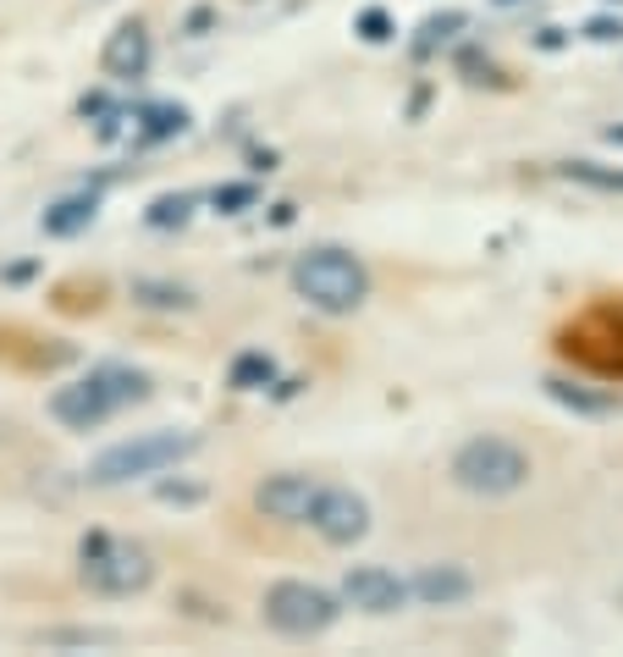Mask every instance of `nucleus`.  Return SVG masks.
I'll list each match as a JSON object with an SVG mask.
<instances>
[{"mask_svg":"<svg viewBox=\"0 0 623 657\" xmlns=\"http://www.w3.org/2000/svg\"><path fill=\"white\" fill-rule=\"evenodd\" d=\"M149 398V376L144 370H133V365H95L88 376H77L72 387H56V398H50V415L66 426V431H95V426H106L117 409H133V403H144Z\"/></svg>","mask_w":623,"mask_h":657,"instance_id":"obj_1","label":"nucleus"},{"mask_svg":"<svg viewBox=\"0 0 623 657\" xmlns=\"http://www.w3.org/2000/svg\"><path fill=\"white\" fill-rule=\"evenodd\" d=\"M77 574L95 597H138L155 586V552L111 531H88L77 542Z\"/></svg>","mask_w":623,"mask_h":657,"instance_id":"obj_2","label":"nucleus"},{"mask_svg":"<svg viewBox=\"0 0 623 657\" xmlns=\"http://www.w3.org/2000/svg\"><path fill=\"white\" fill-rule=\"evenodd\" d=\"M448 475H453L459 491H469V498H513V491L529 486L536 464H529V453L508 437H469L453 453Z\"/></svg>","mask_w":623,"mask_h":657,"instance_id":"obj_3","label":"nucleus"},{"mask_svg":"<svg viewBox=\"0 0 623 657\" xmlns=\"http://www.w3.org/2000/svg\"><path fill=\"white\" fill-rule=\"evenodd\" d=\"M293 288L304 304H315L326 315H353L370 299V271L347 250H309L293 260Z\"/></svg>","mask_w":623,"mask_h":657,"instance_id":"obj_4","label":"nucleus"},{"mask_svg":"<svg viewBox=\"0 0 623 657\" xmlns=\"http://www.w3.org/2000/svg\"><path fill=\"white\" fill-rule=\"evenodd\" d=\"M194 453H199L194 431H138V437L111 442L106 453H95V464H88V486H127V480H144V475H160L171 464H183Z\"/></svg>","mask_w":623,"mask_h":657,"instance_id":"obj_5","label":"nucleus"},{"mask_svg":"<svg viewBox=\"0 0 623 657\" xmlns=\"http://www.w3.org/2000/svg\"><path fill=\"white\" fill-rule=\"evenodd\" d=\"M265 624L288 641H309V635H326L342 613V603L326 592V586H309V581H277L265 592Z\"/></svg>","mask_w":623,"mask_h":657,"instance_id":"obj_6","label":"nucleus"},{"mask_svg":"<svg viewBox=\"0 0 623 657\" xmlns=\"http://www.w3.org/2000/svg\"><path fill=\"white\" fill-rule=\"evenodd\" d=\"M309 531L326 547H353L370 531V503L359 498V491H347V486H320V498L309 509Z\"/></svg>","mask_w":623,"mask_h":657,"instance_id":"obj_7","label":"nucleus"},{"mask_svg":"<svg viewBox=\"0 0 623 657\" xmlns=\"http://www.w3.org/2000/svg\"><path fill=\"white\" fill-rule=\"evenodd\" d=\"M342 597L359 608V613H376V619H387V613H403L414 597H408V581H398L392 569H381V563H359V569H347L342 574Z\"/></svg>","mask_w":623,"mask_h":657,"instance_id":"obj_8","label":"nucleus"},{"mask_svg":"<svg viewBox=\"0 0 623 657\" xmlns=\"http://www.w3.org/2000/svg\"><path fill=\"white\" fill-rule=\"evenodd\" d=\"M315 498H320V480L293 475V470H288V475H271V480H259V491H254L259 514H271V520H282V525H309Z\"/></svg>","mask_w":623,"mask_h":657,"instance_id":"obj_9","label":"nucleus"},{"mask_svg":"<svg viewBox=\"0 0 623 657\" xmlns=\"http://www.w3.org/2000/svg\"><path fill=\"white\" fill-rule=\"evenodd\" d=\"M408 597L425 603V608H459V603L475 597V574L464 563H425V569H414Z\"/></svg>","mask_w":623,"mask_h":657,"instance_id":"obj_10","label":"nucleus"},{"mask_svg":"<svg viewBox=\"0 0 623 657\" xmlns=\"http://www.w3.org/2000/svg\"><path fill=\"white\" fill-rule=\"evenodd\" d=\"M149 61H155V39H149V28H144V23H117V34H111L106 50H100L106 77H117V84H133V77L149 72Z\"/></svg>","mask_w":623,"mask_h":657,"instance_id":"obj_11","label":"nucleus"},{"mask_svg":"<svg viewBox=\"0 0 623 657\" xmlns=\"http://www.w3.org/2000/svg\"><path fill=\"white\" fill-rule=\"evenodd\" d=\"M95 216H100V194H66V199H56L45 210V232L50 238H77V232L95 227Z\"/></svg>","mask_w":623,"mask_h":657,"instance_id":"obj_12","label":"nucleus"},{"mask_svg":"<svg viewBox=\"0 0 623 657\" xmlns=\"http://www.w3.org/2000/svg\"><path fill=\"white\" fill-rule=\"evenodd\" d=\"M547 392H552L563 409H574V415H590V421H601V415H618V398H612V392H590V387H579V381H563V376H552V381H547Z\"/></svg>","mask_w":623,"mask_h":657,"instance_id":"obj_13","label":"nucleus"},{"mask_svg":"<svg viewBox=\"0 0 623 657\" xmlns=\"http://www.w3.org/2000/svg\"><path fill=\"white\" fill-rule=\"evenodd\" d=\"M176 133H188V106L160 100V106H144V111H138V138H144V144H166V138H176Z\"/></svg>","mask_w":623,"mask_h":657,"instance_id":"obj_14","label":"nucleus"},{"mask_svg":"<svg viewBox=\"0 0 623 657\" xmlns=\"http://www.w3.org/2000/svg\"><path fill=\"white\" fill-rule=\"evenodd\" d=\"M271 381H277V360H271V354L248 349V354L232 360V387H237V392H259V387H271Z\"/></svg>","mask_w":623,"mask_h":657,"instance_id":"obj_15","label":"nucleus"},{"mask_svg":"<svg viewBox=\"0 0 623 657\" xmlns=\"http://www.w3.org/2000/svg\"><path fill=\"white\" fill-rule=\"evenodd\" d=\"M133 299L149 304V309H188V304H194V293H188L183 282H155V277H138V282H133Z\"/></svg>","mask_w":623,"mask_h":657,"instance_id":"obj_16","label":"nucleus"},{"mask_svg":"<svg viewBox=\"0 0 623 657\" xmlns=\"http://www.w3.org/2000/svg\"><path fill=\"white\" fill-rule=\"evenodd\" d=\"M563 178L585 183V188H601V194H623V167H601V160H569Z\"/></svg>","mask_w":623,"mask_h":657,"instance_id":"obj_17","label":"nucleus"},{"mask_svg":"<svg viewBox=\"0 0 623 657\" xmlns=\"http://www.w3.org/2000/svg\"><path fill=\"white\" fill-rule=\"evenodd\" d=\"M194 205H199L194 194H160V199L149 205V216H144V221H149L155 232H166V227H188Z\"/></svg>","mask_w":623,"mask_h":657,"instance_id":"obj_18","label":"nucleus"},{"mask_svg":"<svg viewBox=\"0 0 623 657\" xmlns=\"http://www.w3.org/2000/svg\"><path fill=\"white\" fill-rule=\"evenodd\" d=\"M353 34H359L365 45H387V39H392L398 28H392V17H387L381 7H365L359 17H353Z\"/></svg>","mask_w":623,"mask_h":657,"instance_id":"obj_19","label":"nucleus"},{"mask_svg":"<svg viewBox=\"0 0 623 657\" xmlns=\"http://www.w3.org/2000/svg\"><path fill=\"white\" fill-rule=\"evenodd\" d=\"M45 646H117L111 630H56V635H39Z\"/></svg>","mask_w":623,"mask_h":657,"instance_id":"obj_20","label":"nucleus"},{"mask_svg":"<svg viewBox=\"0 0 623 657\" xmlns=\"http://www.w3.org/2000/svg\"><path fill=\"white\" fill-rule=\"evenodd\" d=\"M459 28H464V12H441V17H430V23L419 28V34H425V39H419V56L436 50V39H448V34H459Z\"/></svg>","mask_w":623,"mask_h":657,"instance_id":"obj_21","label":"nucleus"},{"mask_svg":"<svg viewBox=\"0 0 623 657\" xmlns=\"http://www.w3.org/2000/svg\"><path fill=\"white\" fill-rule=\"evenodd\" d=\"M210 205H216V210H227V216H237V210H248V205H254V183H227V188H216V194H210Z\"/></svg>","mask_w":623,"mask_h":657,"instance_id":"obj_22","label":"nucleus"},{"mask_svg":"<svg viewBox=\"0 0 623 657\" xmlns=\"http://www.w3.org/2000/svg\"><path fill=\"white\" fill-rule=\"evenodd\" d=\"M155 498H160V503H199V498H205V486H188V480H160V486H155Z\"/></svg>","mask_w":623,"mask_h":657,"instance_id":"obj_23","label":"nucleus"},{"mask_svg":"<svg viewBox=\"0 0 623 657\" xmlns=\"http://www.w3.org/2000/svg\"><path fill=\"white\" fill-rule=\"evenodd\" d=\"M585 39H596V45L623 39V17H590V23H585Z\"/></svg>","mask_w":623,"mask_h":657,"instance_id":"obj_24","label":"nucleus"},{"mask_svg":"<svg viewBox=\"0 0 623 657\" xmlns=\"http://www.w3.org/2000/svg\"><path fill=\"white\" fill-rule=\"evenodd\" d=\"M536 45H541V50H563L569 39H563V28H541V34H536Z\"/></svg>","mask_w":623,"mask_h":657,"instance_id":"obj_25","label":"nucleus"},{"mask_svg":"<svg viewBox=\"0 0 623 657\" xmlns=\"http://www.w3.org/2000/svg\"><path fill=\"white\" fill-rule=\"evenodd\" d=\"M607 144H618V149H623V122H618V127H607Z\"/></svg>","mask_w":623,"mask_h":657,"instance_id":"obj_26","label":"nucleus"},{"mask_svg":"<svg viewBox=\"0 0 623 657\" xmlns=\"http://www.w3.org/2000/svg\"><path fill=\"white\" fill-rule=\"evenodd\" d=\"M491 7H529V0H491Z\"/></svg>","mask_w":623,"mask_h":657,"instance_id":"obj_27","label":"nucleus"},{"mask_svg":"<svg viewBox=\"0 0 623 657\" xmlns=\"http://www.w3.org/2000/svg\"><path fill=\"white\" fill-rule=\"evenodd\" d=\"M618 326H623V315H618Z\"/></svg>","mask_w":623,"mask_h":657,"instance_id":"obj_28","label":"nucleus"}]
</instances>
